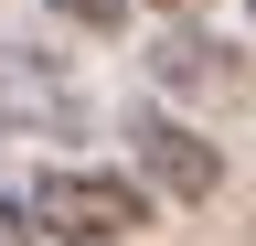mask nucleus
Masks as SVG:
<instances>
[{
    "label": "nucleus",
    "mask_w": 256,
    "mask_h": 246,
    "mask_svg": "<svg viewBox=\"0 0 256 246\" xmlns=\"http://www.w3.org/2000/svg\"><path fill=\"white\" fill-rule=\"evenodd\" d=\"M22 203H32V225L64 235V246H118V235L150 225V182H128V171H86V161H54Z\"/></svg>",
    "instance_id": "1"
},
{
    "label": "nucleus",
    "mask_w": 256,
    "mask_h": 246,
    "mask_svg": "<svg viewBox=\"0 0 256 246\" xmlns=\"http://www.w3.org/2000/svg\"><path fill=\"white\" fill-rule=\"evenodd\" d=\"M128 150H139L150 193H171V203H214V182H224L214 139H192V129H182L171 107H139V118H128Z\"/></svg>",
    "instance_id": "2"
},
{
    "label": "nucleus",
    "mask_w": 256,
    "mask_h": 246,
    "mask_svg": "<svg viewBox=\"0 0 256 246\" xmlns=\"http://www.w3.org/2000/svg\"><path fill=\"white\" fill-rule=\"evenodd\" d=\"M0 246H43V225H32V203L0 182Z\"/></svg>",
    "instance_id": "3"
},
{
    "label": "nucleus",
    "mask_w": 256,
    "mask_h": 246,
    "mask_svg": "<svg viewBox=\"0 0 256 246\" xmlns=\"http://www.w3.org/2000/svg\"><path fill=\"white\" fill-rule=\"evenodd\" d=\"M54 11H75V22H118V0H54Z\"/></svg>",
    "instance_id": "4"
}]
</instances>
